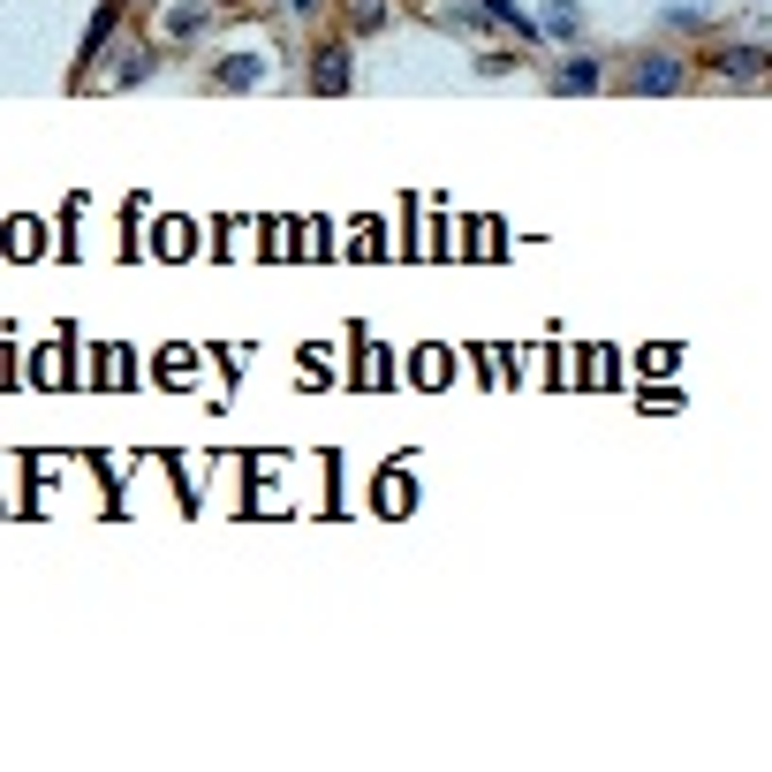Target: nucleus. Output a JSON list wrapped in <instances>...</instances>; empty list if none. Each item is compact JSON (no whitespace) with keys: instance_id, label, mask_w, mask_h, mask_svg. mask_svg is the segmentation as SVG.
Instances as JSON below:
<instances>
[{"instance_id":"obj_1","label":"nucleus","mask_w":772,"mask_h":772,"mask_svg":"<svg viewBox=\"0 0 772 772\" xmlns=\"http://www.w3.org/2000/svg\"><path fill=\"white\" fill-rule=\"evenodd\" d=\"M348 84H356L348 46H341V38H326V46H318V61H310V91H318V99H341Z\"/></svg>"},{"instance_id":"obj_2","label":"nucleus","mask_w":772,"mask_h":772,"mask_svg":"<svg viewBox=\"0 0 772 772\" xmlns=\"http://www.w3.org/2000/svg\"><path fill=\"white\" fill-rule=\"evenodd\" d=\"M628 84H636V99H666V91H682V69L674 61H636Z\"/></svg>"},{"instance_id":"obj_3","label":"nucleus","mask_w":772,"mask_h":772,"mask_svg":"<svg viewBox=\"0 0 772 772\" xmlns=\"http://www.w3.org/2000/svg\"><path fill=\"white\" fill-rule=\"evenodd\" d=\"M114 23H122V0H107V8L91 15V30H84V61H99V53L114 46Z\"/></svg>"},{"instance_id":"obj_4","label":"nucleus","mask_w":772,"mask_h":772,"mask_svg":"<svg viewBox=\"0 0 772 772\" xmlns=\"http://www.w3.org/2000/svg\"><path fill=\"white\" fill-rule=\"evenodd\" d=\"M765 61H772L765 46H727L712 69H720V76H765Z\"/></svg>"},{"instance_id":"obj_5","label":"nucleus","mask_w":772,"mask_h":772,"mask_svg":"<svg viewBox=\"0 0 772 772\" xmlns=\"http://www.w3.org/2000/svg\"><path fill=\"white\" fill-rule=\"evenodd\" d=\"M553 91H561V99H591V91H599V69H591V61H568V69L553 76Z\"/></svg>"},{"instance_id":"obj_6","label":"nucleus","mask_w":772,"mask_h":772,"mask_svg":"<svg viewBox=\"0 0 772 772\" xmlns=\"http://www.w3.org/2000/svg\"><path fill=\"white\" fill-rule=\"evenodd\" d=\"M546 30H553V38H576V30H584L576 0H546Z\"/></svg>"},{"instance_id":"obj_7","label":"nucleus","mask_w":772,"mask_h":772,"mask_svg":"<svg viewBox=\"0 0 772 772\" xmlns=\"http://www.w3.org/2000/svg\"><path fill=\"white\" fill-rule=\"evenodd\" d=\"M258 76H266V69H258L250 53H235V61H220V84H228V91H250Z\"/></svg>"},{"instance_id":"obj_8","label":"nucleus","mask_w":772,"mask_h":772,"mask_svg":"<svg viewBox=\"0 0 772 772\" xmlns=\"http://www.w3.org/2000/svg\"><path fill=\"white\" fill-rule=\"evenodd\" d=\"M152 61H159V46H137L130 61H114V84H137V76H152Z\"/></svg>"},{"instance_id":"obj_9","label":"nucleus","mask_w":772,"mask_h":772,"mask_svg":"<svg viewBox=\"0 0 772 772\" xmlns=\"http://www.w3.org/2000/svg\"><path fill=\"white\" fill-rule=\"evenodd\" d=\"M387 23V0H348V30H379Z\"/></svg>"},{"instance_id":"obj_10","label":"nucleus","mask_w":772,"mask_h":772,"mask_svg":"<svg viewBox=\"0 0 772 772\" xmlns=\"http://www.w3.org/2000/svg\"><path fill=\"white\" fill-rule=\"evenodd\" d=\"M189 30H205V8H197V0H189V8H174V15H167V38H189Z\"/></svg>"},{"instance_id":"obj_11","label":"nucleus","mask_w":772,"mask_h":772,"mask_svg":"<svg viewBox=\"0 0 772 772\" xmlns=\"http://www.w3.org/2000/svg\"><path fill=\"white\" fill-rule=\"evenodd\" d=\"M296 8H318V0H296Z\"/></svg>"}]
</instances>
